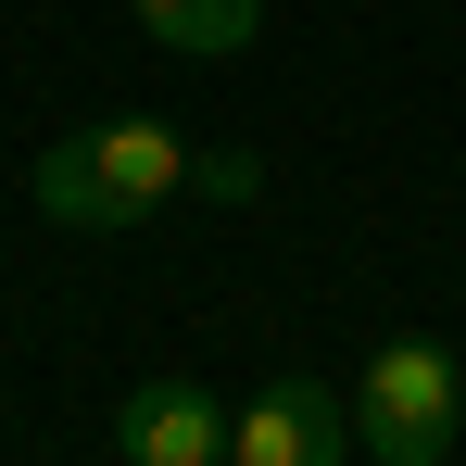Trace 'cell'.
<instances>
[{
    "label": "cell",
    "instance_id": "6da1fadb",
    "mask_svg": "<svg viewBox=\"0 0 466 466\" xmlns=\"http://www.w3.org/2000/svg\"><path fill=\"white\" fill-rule=\"evenodd\" d=\"M454 416H466V379L441 340H379L366 379H353V441L379 466H441L454 454Z\"/></svg>",
    "mask_w": 466,
    "mask_h": 466
},
{
    "label": "cell",
    "instance_id": "7a4b0ae2",
    "mask_svg": "<svg viewBox=\"0 0 466 466\" xmlns=\"http://www.w3.org/2000/svg\"><path fill=\"white\" fill-rule=\"evenodd\" d=\"M228 403L202 379H139L127 390V416H114V454L127 466H228Z\"/></svg>",
    "mask_w": 466,
    "mask_h": 466
},
{
    "label": "cell",
    "instance_id": "3957f363",
    "mask_svg": "<svg viewBox=\"0 0 466 466\" xmlns=\"http://www.w3.org/2000/svg\"><path fill=\"white\" fill-rule=\"evenodd\" d=\"M88 164H101V215H114V228H139V215H164V202L189 189V139H177L164 114L88 127Z\"/></svg>",
    "mask_w": 466,
    "mask_h": 466
},
{
    "label": "cell",
    "instance_id": "277c9868",
    "mask_svg": "<svg viewBox=\"0 0 466 466\" xmlns=\"http://www.w3.org/2000/svg\"><path fill=\"white\" fill-rule=\"evenodd\" d=\"M228 466H340V390H315V379L252 390L228 429Z\"/></svg>",
    "mask_w": 466,
    "mask_h": 466
},
{
    "label": "cell",
    "instance_id": "5b68a950",
    "mask_svg": "<svg viewBox=\"0 0 466 466\" xmlns=\"http://www.w3.org/2000/svg\"><path fill=\"white\" fill-rule=\"evenodd\" d=\"M252 25H265V0H177V13H152V38H164V51H189V64L252 51Z\"/></svg>",
    "mask_w": 466,
    "mask_h": 466
},
{
    "label": "cell",
    "instance_id": "8992f818",
    "mask_svg": "<svg viewBox=\"0 0 466 466\" xmlns=\"http://www.w3.org/2000/svg\"><path fill=\"white\" fill-rule=\"evenodd\" d=\"M38 215H64V228H114V215H101V164H88V139H51V152H38Z\"/></svg>",
    "mask_w": 466,
    "mask_h": 466
},
{
    "label": "cell",
    "instance_id": "52a82bcc",
    "mask_svg": "<svg viewBox=\"0 0 466 466\" xmlns=\"http://www.w3.org/2000/svg\"><path fill=\"white\" fill-rule=\"evenodd\" d=\"M189 189H202V202H228V215H239V202L265 189V164H252V152H189Z\"/></svg>",
    "mask_w": 466,
    "mask_h": 466
},
{
    "label": "cell",
    "instance_id": "ba28073f",
    "mask_svg": "<svg viewBox=\"0 0 466 466\" xmlns=\"http://www.w3.org/2000/svg\"><path fill=\"white\" fill-rule=\"evenodd\" d=\"M152 13H177V0H139V25H152Z\"/></svg>",
    "mask_w": 466,
    "mask_h": 466
}]
</instances>
